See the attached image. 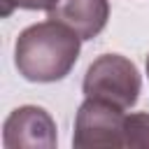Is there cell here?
Returning a JSON list of instances; mask_svg holds the SVG:
<instances>
[{"mask_svg":"<svg viewBox=\"0 0 149 149\" xmlns=\"http://www.w3.org/2000/svg\"><path fill=\"white\" fill-rule=\"evenodd\" d=\"M81 51V37L61 21H40L23 28L14 44V65L26 81L51 84L65 79Z\"/></svg>","mask_w":149,"mask_h":149,"instance_id":"6da1fadb","label":"cell"},{"mask_svg":"<svg viewBox=\"0 0 149 149\" xmlns=\"http://www.w3.org/2000/svg\"><path fill=\"white\" fill-rule=\"evenodd\" d=\"M142 88V77L137 65L121 54H102L98 56L81 81L84 98H98L112 102L121 109H130Z\"/></svg>","mask_w":149,"mask_h":149,"instance_id":"7a4b0ae2","label":"cell"},{"mask_svg":"<svg viewBox=\"0 0 149 149\" xmlns=\"http://www.w3.org/2000/svg\"><path fill=\"white\" fill-rule=\"evenodd\" d=\"M126 109L98 100L84 98L74 114L72 144L77 149L98 147H126Z\"/></svg>","mask_w":149,"mask_h":149,"instance_id":"3957f363","label":"cell"},{"mask_svg":"<svg viewBox=\"0 0 149 149\" xmlns=\"http://www.w3.org/2000/svg\"><path fill=\"white\" fill-rule=\"evenodd\" d=\"M54 116L37 105H23L9 112L2 123L5 149H54L58 142Z\"/></svg>","mask_w":149,"mask_h":149,"instance_id":"277c9868","label":"cell"},{"mask_svg":"<svg viewBox=\"0 0 149 149\" xmlns=\"http://www.w3.org/2000/svg\"><path fill=\"white\" fill-rule=\"evenodd\" d=\"M49 19L70 26L81 40H93L109 19V0H56Z\"/></svg>","mask_w":149,"mask_h":149,"instance_id":"5b68a950","label":"cell"},{"mask_svg":"<svg viewBox=\"0 0 149 149\" xmlns=\"http://www.w3.org/2000/svg\"><path fill=\"white\" fill-rule=\"evenodd\" d=\"M126 147L149 149V112L126 114Z\"/></svg>","mask_w":149,"mask_h":149,"instance_id":"8992f818","label":"cell"},{"mask_svg":"<svg viewBox=\"0 0 149 149\" xmlns=\"http://www.w3.org/2000/svg\"><path fill=\"white\" fill-rule=\"evenodd\" d=\"M56 0H2V16H9L14 9H44L49 12Z\"/></svg>","mask_w":149,"mask_h":149,"instance_id":"52a82bcc","label":"cell"},{"mask_svg":"<svg viewBox=\"0 0 149 149\" xmlns=\"http://www.w3.org/2000/svg\"><path fill=\"white\" fill-rule=\"evenodd\" d=\"M147 77H149V56H147Z\"/></svg>","mask_w":149,"mask_h":149,"instance_id":"ba28073f","label":"cell"}]
</instances>
